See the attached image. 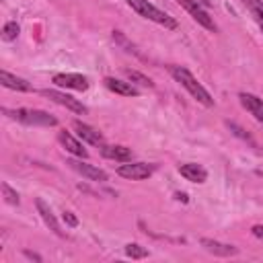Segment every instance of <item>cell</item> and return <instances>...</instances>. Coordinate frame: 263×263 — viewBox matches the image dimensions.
<instances>
[{"mask_svg":"<svg viewBox=\"0 0 263 263\" xmlns=\"http://www.w3.org/2000/svg\"><path fill=\"white\" fill-rule=\"evenodd\" d=\"M166 70H168V74L173 76V80H175L179 86H183L199 105H203V107H208V109H212V107L216 105V101H214V97L210 95V90L193 76V72H191L189 68L171 64V66H166Z\"/></svg>","mask_w":263,"mask_h":263,"instance_id":"cell-1","label":"cell"},{"mask_svg":"<svg viewBox=\"0 0 263 263\" xmlns=\"http://www.w3.org/2000/svg\"><path fill=\"white\" fill-rule=\"evenodd\" d=\"M2 113L23 125L29 127H55L58 125V117L43 111V109H27V107H18V109H8L2 107Z\"/></svg>","mask_w":263,"mask_h":263,"instance_id":"cell-2","label":"cell"},{"mask_svg":"<svg viewBox=\"0 0 263 263\" xmlns=\"http://www.w3.org/2000/svg\"><path fill=\"white\" fill-rule=\"evenodd\" d=\"M125 4H127L138 16H142V18H146V21H150V23H156V25L168 29V31H175V29L179 27V23H177L175 16H171L168 12L160 10V8H158L156 4H152L150 0H125Z\"/></svg>","mask_w":263,"mask_h":263,"instance_id":"cell-3","label":"cell"},{"mask_svg":"<svg viewBox=\"0 0 263 263\" xmlns=\"http://www.w3.org/2000/svg\"><path fill=\"white\" fill-rule=\"evenodd\" d=\"M177 4H179L199 27H203V29L210 31V33H218V25H216L214 16H210V12L205 10V6H203L199 0H177Z\"/></svg>","mask_w":263,"mask_h":263,"instance_id":"cell-4","label":"cell"},{"mask_svg":"<svg viewBox=\"0 0 263 263\" xmlns=\"http://www.w3.org/2000/svg\"><path fill=\"white\" fill-rule=\"evenodd\" d=\"M39 95L45 97V99H49L51 103H55V105H60V107H64V109L76 113V115H86V113H88V107H86L82 101L74 99L72 95H68V92H64V90H58V88H41Z\"/></svg>","mask_w":263,"mask_h":263,"instance_id":"cell-5","label":"cell"},{"mask_svg":"<svg viewBox=\"0 0 263 263\" xmlns=\"http://www.w3.org/2000/svg\"><path fill=\"white\" fill-rule=\"evenodd\" d=\"M158 166L152 164V162H140V160H127V162H121L117 166V175L127 179V181H144V179H150L154 175Z\"/></svg>","mask_w":263,"mask_h":263,"instance_id":"cell-6","label":"cell"},{"mask_svg":"<svg viewBox=\"0 0 263 263\" xmlns=\"http://www.w3.org/2000/svg\"><path fill=\"white\" fill-rule=\"evenodd\" d=\"M66 164H68L74 173H78L80 177H84V179H88V181H95V183H105V181H109V175H107L103 168L90 164V162L84 160V158H76V156H74V158H68Z\"/></svg>","mask_w":263,"mask_h":263,"instance_id":"cell-7","label":"cell"},{"mask_svg":"<svg viewBox=\"0 0 263 263\" xmlns=\"http://www.w3.org/2000/svg\"><path fill=\"white\" fill-rule=\"evenodd\" d=\"M51 82L60 88H68V90H78V92H84L88 90L90 82L86 76L78 74V72H58L51 76Z\"/></svg>","mask_w":263,"mask_h":263,"instance_id":"cell-8","label":"cell"},{"mask_svg":"<svg viewBox=\"0 0 263 263\" xmlns=\"http://www.w3.org/2000/svg\"><path fill=\"white\" fill-rule=\"evenodd\" d=\"M35 208H37V214L41 216V220H43V224L55 234V236H60V238H64L66 236V232L62 230V224L58 222V218H55V214H53V210L49 208V203L43 199V197H35Z\"/></svg>","mask_w":263,"mask_h":263,"instance_id":"cell-9","label":"cell"},{"mask_svg":"<svg viewBox=\"0 0 263 263\" xmlns=\"http://www.w3.org/2000/svg\"><path fill=\"white\" fill-rule=\"evenodd\" d=\"M199 247L203 249V251H208L210 255H214V257H236L240 251H238V247H234V245H230V242H222V240H216V238H208V236H203V238H199Z\"/></svg>","mask_w":263,"mask_h":263,"instance_id":"cell-10","label":"cell"},{"mask_svg":"<svg viewBox=\"0 0 263 263\" xmlns=\"http://www.w3.org/2000/svg\"><path fill=\"white\" fill-rule=\"evenodd\" d=\"M58 142H60V144H62V148H64L66 152H70L72 156L88 160V150L82 146V140H80L78 136H72L70 132L60 129V132H58Z\"/></svg>","mask_w":263,"mask_h":263,"instance_id":"cell-11","label":"cell"},{"mask_svg":"<svg viewBox=\"0 0 263 263\" xmlns=\"http://www.w3.org/2000/svg\"><path fill=\"white\" fill-rule=\"evenodd\" d=\"M72 127L76 129V136H78L82 142H86V144H90V146H103V144H105V136H103L97 127H92V125H88V123H84V121H80V119H74V121H72Z\"/></svg>","mask_w":263,"mask_h":263,"instance_id":"cell-12","label":"cell"},{"mask_svg":"<svg viewBox=\"0 0 263 263\" xmlns=\"http://www.w3.org/2000/svg\"><path fill=\"white\" fill-rule=\"evenodd\" d=\"M103 84H105L107 90H111L119 97H140V88L136 84H132L129 80H121V78H115V76H105Z\"/></svg>","mask_w":263,"mask_h":263,"instance_id":"cell-13","label":"cell"},{"mask_svg":"<svg viewBox=\"0 0 263 263\" xmlns=\"http://www.w3.org/2000/svg\"><path fill=\"white\" fill-rule=\"evenodd\" d=\"M99 152L103 158L107 160H115V162H127V160H134V152L132 148L123 146V144H103L99 146Z\"/></svg>","mask_w":263,"mask_h":263,"instance_id":"cell-14","label":"cell"},{"mask_svg":"<svg viewBox=\"0 0 263 263\" xmlns=\"http://www.w3.org/2000/svg\"><path fill=\"white\" fill-rule=\"evenodd\" d=\"M177 173L189 181V183H205L208 181V168L199 162H185L177 166Z\"/></svg>","mask_w":263,"mask_h":263,"instance_id":"cell-15","label":"cell"},{"mask_svg":"<svg viewBox=\"0 0 263 263\" xmlns=\"http://www.w3.org/2000/svg\"><path fill=\"white\" fill-rule=\"evenodd\" d=\"M0 84L8 90H16V92H31L33 86L27 78L23 76H16V74H10L8 70H0Z\"/></svg>","mask_w":263,"mask_h":263,"instance_id":"cell-16","label":"cell"},{"mask_svg":"<svg viewBox=\"0 0 263 263\" xmlns=\"http://www.w3.org/2000/svg\"><path fill=\"white\" fill-rule=\"evenodd\" d=\"M238 101H240V105H242L259 123H263V99H261V97L242 90V92H238Z\"/></svg>","mask_w":263,"mask_h":263,"instance_id":"cell-17","label":"cell"},{"mask_svg":"<svg viewBox=\"0 0 263 263\" xmlns=\"http://www.w3.org/2000/svg\"><path fill=\"white\" fill-rule=\"evenodd\" d=\"M240 2L249 10V14L253 16V21L257 23L259 31L263 33V0H240Z\"/></svg>","mask_w":263,"mask_h":263,"instance_id":"cell-18","label":"cell"},{"mask_svg":"<svg viewBox=\"0 0 263 263\" xmlns=\"http://www.w3.org/2000/svg\"><path fill=\"white\" fill-rule=\"evenodd\" d=\"M111 39L115 41V45H119L125 53H134V55H140V51L136 49V45L125 37V33L123 31H119V29H113L111 31Z\"/></svg>","mask_w":263,"mask_h":263,"instance_id":"cell-19","label":"cell"},{"mask_svg":"<svg viewBox=\"0 0 263 263\" xmlns=\"http://www.w3.org/2000/svg\"><path fill=\"white\" fill-rule=\"evenodd\" d=\"M123 74H125V78H127L132 84H136V86L154 88V82H152V78H148L146 74H142V72H138V70H129V68H125V70H123Z\"/></svg>","mask_w":263,"mask_h":263,"instance_id":"cell-20","label":"cell"},{"mask_svg":"<svg viewBox=\"0 0 263 263\" xmlns=\"http://www.w3.org/2000/svg\"><path fill=\"white\" fill-rule=\"evenodd\" d=\"M123 253H125V257L134 259V261H140V259H148L150 257V251L146 247H142L140 242H127L123 247Z\"/></svg>","mask_w":263,"mask_h":263,"instance_id":"cell-21","label":"cell"},{"mask_svg":"<svg viewBox=\"0 0 263 263\" xmlns=\"http://www.w3.org/2000/svg\"><path fill=\"white\" fill-rule=\"evenodd\" d=\"M18 33H21V27H18V23H16V21H6V23L2 25V31H0V39H2L4 43H12V41H16Z\"/></svg>","mask_w":263,"mask_h":263,"instance_id":"cell-22","label":"cell"},{"mask_svg":"<svg viewBox=\"0 0 263 263\" xmlns=\"http://www.w3.org/2000/svg\"><path fill=\"white\" fill-rule=\"evenodd\" d=\"M0 191H2V197H4V201H6L8 205H18V203H21V197H18L16 189H12L6 181L0 183Z\"/></svg>","mask_w":263,"mask_h":263,"instance_id":"cell-23","label":"cell"},{"mask_svg":"<svg viewBox=\"0 0 263 263\" xmlns=\"http://www.w3.org/2000/svg\"><path fill=\"white\" fill-rule=\"evenodd\" d=\"M226 125H228V129H230V132H232L234 136H238L240 140H247V142H251V144H255V142H253V138H251V136H249V134H247V132H245V129H242L240 125H236V123H230V121H228Z\"/></svg>","mask_w":263,"mask_h":263,"instance_id":"cell-24","label":"cell"},{"mask_svg":"<svg viewBox=\"0 0 263 263\" xmlns=\"http://www.w3.org/2000/svg\"><path fill=\"white\" fill-rule=\"evenodd\" d=\"M62 222H64L68 228H76V226L80 224L78 218H76V214L70 212V210H64V212H62Z\"/></svg>","mask_w":263,"mask_h":263,"instance_id":"cell-25","label":"cell"},{"mask_svg":"<svg viewBox=\"0 0 263 263\" xmlns=\"http://www.w3.org/2000/svg\"><path fill=\"white\" fill-rule=\"evenodd\" d=\"M251 234H253L255 238L263 240V224H253V226H251Z\"/></svg>","mask_w":263,"mask_h":263,"instance_id":"cell-26","label":"cell"},{"mask_svg":"<svg viewBox=\"0 0 263 263\" xmlns=\"http://www.w3.org/2000/svg\"><path fill=\"white\" fill-rule=\"evenodd\" d=\"M23 255H25L27 259H33V261H37V263H41V261H43V257H41V255H37V253H33V251H27V249L23 251Z\"/></svg>","mask_w":263,"mask_h":263,"instance_id":"cell-27","label":"cell"},{"mask_svg":"<svg viewBox=\"0 0 263 263\" xmlns=\"http://www.w3.org/2000/svg\"><path fill=\"white\" fill-rule=\"evenodd\" d=\"M175 199H177V201H183V203H187V201H189L187 193H181V191H177V193H175Z\"/></svg>","mask_w":263,"mask_h":263,"instance_id":"cell-28","label":"cell"},{"mask_svg":"<svg viewBox=\"0 0 263 263\" xmlns=\"http://www.w3.org/2000/svg\"><path fill=\"white\" fill-rule=\"evenodd\" d=\"M199 2H201V4H203V6H205V8H208V6H212V4H214V0H199Z\"/></svg>","mask_w":263,"mask_h":263,"instance_id":"cell-29","label":"cell"}]
</instances>
